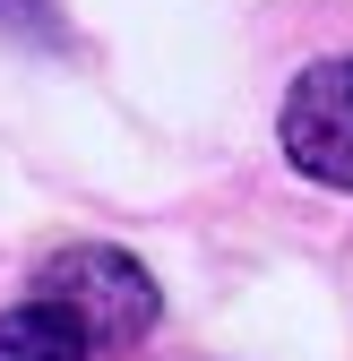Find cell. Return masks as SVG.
I'll list each match as a JSON object with an SVG mask.
<instances>
[{
  "instance_id": "3",
  "label": "cell",
  "mask_w": 353,
  "mask_h": 361,
  "mask_svg": "<svg viewBox=\"0 0 353 361\" xmlns=\"http://www.w3.org/2000/svg\"><path fill=\"white\" fill-rule=\"evenodd\" d=\"M0 361H95V344H86V327L61 301L35 293L18 310H0Z\"/></svg>"
},
{
  "instance_id": "1",
  "label": "cell",
  "mask_w": 353,
  "mask_h": 361,
  "mask_svg": "<svg viewBox=\"0 0 353 361\" xmlns=\"http://www.w3.org/2000/svg\"><path fill=\"white\" fill-rule=\"evenodd\" d=\"M43 301H61L69 319L86 327V344L95 353H121V344H138L147 327H155V276L129 250H104V241H78V250H61V258H43Z\"/></svg>"
},
{
  "instance_id": "2",
  "label": "cell",
  "mask_w": 353,
  "mask_h": 361,
  "mask_svg": "<svg viewBox=\"0 0 353 361\" xmlns=\"http://www.w3.org/2000/svg\"><path fill=\"white\" fill-rule=\"evenodd\" d=\"M276 138H285L293 172H311L319 190H353V52L311 61L293 78Z\"/></svg>"
}]
</instances>
